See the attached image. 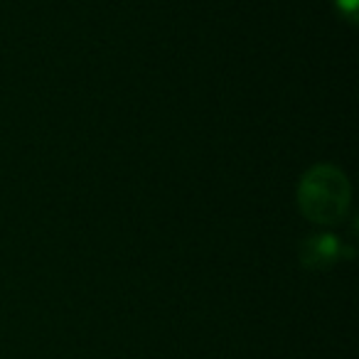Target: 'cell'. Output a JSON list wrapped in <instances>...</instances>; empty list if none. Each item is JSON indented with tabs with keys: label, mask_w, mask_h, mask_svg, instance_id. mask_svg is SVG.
I'll return each instance as SVG.
<instances>
[{
	"label": "cell",
	"mask_w": 359,
	"mask_h": 359,
	"mask_svg": "<svg viewBox=\"0 0 359 359\" xmlns=\"http://www.w3.org/2000/svg\"><path fill=\"white\" fill-rule=\"evenodd\" d=\"M352 190L342 170L332 165H315L303 175L298 187V205L310 222L334 224L349 210Z\"/></svg>",
	"instance_id": "cell-1"
},
{
	"label": "cell",
	"mask_w": 359,
	"mask_h": 359,
	"mask_svg": "<svg viewBox=\"0 0 359 359\" xmlns=\"http://www.w3.org/2000/svg\"><path fill=\"white\" fill-rule=\"evenodd\" d=\"M337 6L344 11L347 18H354V8H357V0H337Z\"/></svg>",
	"instance_id": "cell-3"
},
{
	"label": "cell",
	"mask_w": 359,
	"mask_h": 359,
	"mask_svg": "<svg viewBox=\"0 0 359 359\" xmlns=\"http://www.w3.org/2000/svg\"><path fill=\"white\" fill-rule=\"evenodd\" d=\"M339 251H342V244L334 236L323 234L305 241L300 259H303V264L308 269H327V266H332L339 259Z\"/></svg>",
	"instance_id": "cell-2"
}]
</instances>
